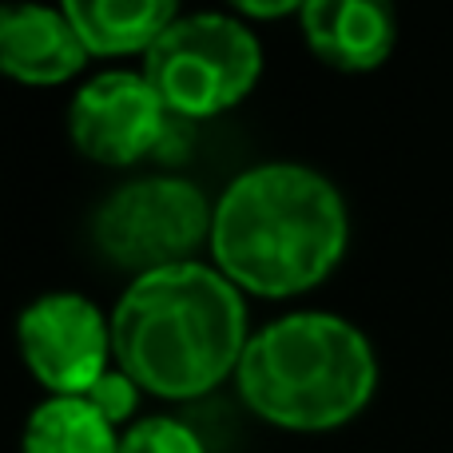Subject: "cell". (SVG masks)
<instances>
[{"label":"cell","mask_w":453,"mask_h":453,"mask_svg":"<svg viewBox=\"0 0 453 453\" xmlns=\"http://www.w3.org/2000/svg\"><path fill=\"white\" fill-rule=\"evenodd\" d=\"M250 414L279 430L322 434L354 422L378 390V354L350 319L295 311L255 330L234 370Z\"/></svg>","instance_id":"3957f363"},{"label":"cell","mask_w":453,"mask_h":453,"mask_svg":"<svg viewBox=\"0 0 453 453\" xmlns=\"http://www.w3.org/2000/svg\"><path fill=\"white\" fill-rule=\"evenodd\" d=\"M119 438L84 398H44L24 422L20 453H119Z\"/></svg>","instance_id":"8fae6325"},{"label":"cell","mask_w":453,"mask_h":453,"mask_svg":"<svg viewBox=\"0 0 453 453\" xmlns=\"http://www.w3.org/2000/svg\"><path fill=\"white\" fill-rule=\"evenodd\" d=\"M263 44L242 16L180 12L143 56V76L180 119H211L250 96Z\"/></svg>","instance_id":"277c9868"},{"label":"cell","mask_w":453,"mask_h":453,"mask_svg":"<svg viewBox=\"0 0 453 453\" xmlns=\"http://www.w3.org/2000/svg\"><path fill=\"white\" fill-rule=\"evenodd\" d=\"M298 8L303 4H295V0H287V4H239V16L242 20H271V16H298Z\"/></svg>","instance_id":"5bb4252c"},{"label":"cell","mask_w":453,"mask_h":453,"mask_svg":"<svg viewBox=\"0 0 453 453\" xmlns=\"http://www.w3.org/2000/svg\"><path fill=\"white\" fill-rule=\"evenodd\" d=\"M108 319L116 366L167 402L211 394L250 342L242 290L196 258L132 279Z\"/></svg>","instance_id":"7a4b0ae2"},{"label":"cell","mask_w":453,"mask_h":453,"mask_svg":"<svg viewBox=\"0 0 453 453\" xmlns=\"http://www.w3.org/2000/svg\"><path fill=\"white\" fill-rule=\"evenodd\" d=\"M172 111L143 72H100L68 108V135L76 151L104 167H132L164 143Z\"/></svg>","instance_id":"52a82bcc"},{"label":"cell","mask_w":453,"mask_h":453,"mask_svg":"<svg viewBox=\"0 0 453 453\" xmlns=\"http://www.w3.org/2000/svg\"><path fill=\"white\" fill-rule=\"evenodd\" d=\"M84 402L108 426H116V430H127V426H135V410H140V386H135L119 366H111L108 374H104L100 382H96L92 390L84 394Z\"/></svg>","instance_id":"4fadbf2b"},{"label":"cell","mask_w":453,"mask_h":453,"mask_svg":"<svg viewBox=\"0 0 453 453\" xmlns=\"http://www.w3.org/2000/svg\"><path fill=\"white\" fill-rule=\"evenodd\" d=\"M215 207L191 180L148 175L116 188L92 215V242L111 266L164 271L175 263H191L199 242H211Z\"/></svg>","instance_id":"5b68a950"},{"label":"cell","mask_w":453,"mask_h":453,"mask_svg":"<svg viewBox=\"0 0 453 453\" xmlns=\"http://www.w3.org/2000/svg\"><path fill=\"white\" fill-rule=\"evenodd\" d=\"M119 453H207V441L183 418H140L119 438Z\"/></svg>","instance_id":"7c38bea8"},{"label":"cell","mask_w":453,"mask_h":453,"mask_svg":"<svg viewBox=\"0 0 453 453\" xmlns=\"http://www.w3.org/2000/svg\"><path fill=\"white\" fill-rule=\"evenodd\" d=\"M16 350L48 398H84L116 358L111 319L76 290H52L20 311Z\"/></svg>","instance_id":"8992f818"},{"label":"cell","mask_w":453,"mask_h":453,"mask_svg":"<svg viewBox=\"0 0 453 453\" xmlns=\"http://www.w3.org/2000/svg\"><path fill=\"white\" fill-rule=\"evenodd\" d=\"M298 28L334 72H374L398 44V20L382 0H303Z\"/></svg>","instance_id":"9c48e42d"},{"label":"cell","mask_w":453,"mask_h":453,"mask_svg":"<svg viewBox=\"0 0 453 453\" xmlns=\"http://www.w3.org/2000/svg\"><path fill=\"white\" fill-rule=\"evenodd\" d=\"M80 44L64 4H0V76L28 88H52L80 76Z\"/></svg>","instance_id":"ba28073f"},{"label":"cell","mask_w":453,"mask_h":453,"mask_svg":"<svg viewBox=\"0 0 453 453\" xmlns=\"http://www.w3.org/2000/svg\"><path fill=\"white\" fill-rule=\"evenodd\" d=\"M64 12L88 56H148L180 8L172 0H68Z\"/></svg>","instance_id":"30bf717a"},{"label":"cell","mask_w":453,"mask_h":453,"mask_svg":"<svg viewBox=\"0 0 453 453\" xmlns=\"http://www.w3.org/2000/svg\"><path fill=\"white\" fill-rule=\"evenodd\" d=\"M215 271L258 298L306 295L350 247L346 199L306 164H258L226 183L211 219Z\"/></svg>","instance_id":"6da1fadb"}]
</instances>
